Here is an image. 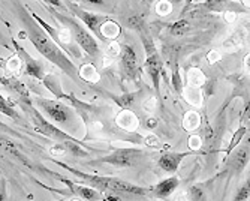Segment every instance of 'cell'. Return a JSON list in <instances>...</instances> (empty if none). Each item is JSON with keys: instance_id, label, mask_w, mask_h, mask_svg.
Segmentation results:
<instances>
[{"instance_id": "12", "label": "cell", "mask_w": 250, "mask_h": 201, "mask_svg": "<svg viewBox=\"0 0 250 201\" xmlns=\"http://www.w3.org/2000/svg\"><path fill=\"white\" fill-rule=\"evenodd\" d=\"M12 44L15 45V50H17V56L21 59L22 65H24V74L32 77V78H36V80H43L45 78V74H43V65L36 60L35 57H32L24 48H22L20 44L12 39Z\"/></svg>"}, {"instance_id": "18", "label": "cell", "mask_w": 250, "mask_h": 201, "mask_svg": "<svg viewBox=\"0 0 250 201\" xmlns=\"http://www.w3.org/2000/svg\"><path fill=\"white\" fill-rule=\"evenodd\" d=\"M206 83V75L199 68H190L188 71V87L201 89Z\"/></svg>"}, {"instance_id": "30", "label": "cell", "mask_w": 250, "mask_h": 201, "mask_svg": "<svg viewBox=\"0 0 250 201\" xmlns=\"http://www.w3.org/2000/svg\"><path fill=\"white\" fill-rule=\"evenodd\" d=\"M189 147L192 149V152H196L198 149L202 147V137L201 135H196V134H192L189 137V141H188Z\"/></svg>"}, {"instance_id": "25", "label": "cell", "mask_w": 250, "mask_h": 201, "mask_svg": "<svg viewBox=\"0 0 250 201\" xmlns=\"http://www.w3.org/2000/svg\"><path fill=\"white\" fill-rule=\"evenodd\" d=\"M0 113L6 114L8 117H12L14 120H20L21 119V116L14 110V105H11L6 101V98H3L2 95H0Z\"/></svg>"}, {"instance_id": "32", "label": "cell", "mask_w": 250, "mask_h": 201, "mask_svg": "<svg viewBox=\"0 0 250 201\" xmlns=\"http://www.w3.org/2000/svg\"><path fill=\"white\" fill-rule=\"evenodd\" d=\"M120 51H122L120 44H119V42H116V41H112V42L109 44L108 54H109L111 57H117V56H120Z\"/></svg>"}, {"instance_id": "5", "label": "cell", "mask_w": 250, "mask_h": 201, "mask_svg": "<svg viewBox=\"0 0 250 201\" xmlns=\"http://www.w3.org/2000/svg\"><path fill=\"white\" fill-rule=\"evenodd\" d=\"M35 105H38L47 117H50L57 125H67L71 120L74 122L75 114L69 105L63 104L57 99H48V98H35Z\"/></svg>"}, {"instance_id": "26", "label": "cell", "mask_w": 250, "mask_h": 201, "mask_svg": "<svg viewBox=\"0 0 250 201\" xmlns=\"http://www.w3.org/2000/svg\"><path fill=\"white\" fill-rule=\"evenodd\" d=\"M172 87H174V90L177 95H181L183 93V89H185V84H183V80H181V75H180V68H178V65L175 63L172 66Z\"/></svg>"}, {"instance_id": "35", "label": "cell", "mask_w": 250, "mask_h": 201, "mask_svg": "<svg viewBox=\"0 0 250 201\" xmlns=\"http://www.w3.org/2000/svg\"><path fill=\"white\" fill-rule=\"evenodd\" d=\"M144 126H146L147 129H150V131L156 129V128H157V119H156V117H147V119L144 120Z\"/></svg>"}, {"instance_id": "14", "label": "cell", "mask_w": 250, "mask_h": 201, "mask_svg": "<svg viewBox=\"0 0 250 201\" xmlns=\"http://www.w3.org/2000/svg\"><path fill=\"white\" fill-rule=\"evenodd\" d=\"M192 153H195V152H183V153L168 152V153H164L157 161V167L164 171H167V173H177L181 161H183L185 158H188V156H190Z\"/></svg>"}, {"instance_id": "41", "label": "cell", "mask_w": 250, "mask_h": 201, "mask_svg": "<svg viewBox=\"0 0 250 201\" xmlns=\"http://www.w3.org/2000/svg\"><path fill=\"white\" fill-rule=\"evenodd\" d=\"M244 63H246V68L249 66V54H246V59H244Z\"/></svg>"}, {"instance_id": "16", "label": "cell", "mask_w": 250, "mask_h": 201, "mask_svg": "<svg viewBox=\"0 0 250 201\" xmlns=\"http://www.w3.org/2000/svg\"><path fill=\"white\" fill-rule=\"evenodd\" d=\"M116 122L123 131H127V132L136 131V128L140 125L138 117H136V114L132 110H122L116 117Z\"/></svg>"}, {"instance_id": "15", "label": "cell", "mask_w": 250, "mask_h": 201, "mask_svg": "<svg viewBox=\"0 0 250 201\" xmlns=\"http://www.w3.org/2000/svg\"><path fill=\"white\" fill-rule=\"evenodd\" d=\"M180 186V179L177 176L164 179V180L159 182L153 189V195H156L157 198H168L174 194V191Z\"/></svg>"}, {"instance_id": "22", "label": "cell", "mask_w": 250, "mask_h": 201, "mask_svg": "<svg viewBox=\"0 0 250 201\" xmlns=\"http://www.w3.org/2000/svg\"><path fill=\"white\" fill-rule=\"evenodd\" d=\"M183 95L186 98V101L189 104H192L193 107H199L202 104V93L201 89H195V87H185L183 89Z\"/></svg>"}, {"instance_id": "8", "label": "cell", "mask_w": 250, "mask_h": 201, "mask_svg": "<svg viewBox=\"0 0 250 201\" xmlns=\"http://www.w3.org/2000/svg\"><path fill=\"white\" fill-rule=\"evenodd\" d=\"M56 165H59V167H62V168H64V170H67L71 174H74L75 177H78L81 182H78L80 185H84V186H88V188H93V189H96V191H99V192H108V189H109V185H111V180H112V177H106V176H96V174H87V173H83V171H80V170H75V168H72L71 165H67V164H64V162H60V161H57V159H51Z\"/></svg>"}, {"instance_id": "28", "label": "cell", "mask_w": 250, "mask_h": 201, "mask_svg": "<svg viewBox=\"0 0 250 201\" xmlns=\"http://www.w3.org/2000/svg\"><path fill=\"white\" fill-rule=\"evenodd\" d=\"M6 69L11 72V74H15L18 75L22 69V62L18 56H12L8 62H6Z\"/></svg>"}, {"instance_id": "19", "label": "cell", "mask_w": 250, "mask_h": 201, "mask_svg": "<svg viewBox=\"0 0 250 201\" xmlns=\"http://www.w3.org/2000/svg\"><path fill=\"white\" fill-rule=\"evenodd\" d=\"M199 125H201V116H199L198 111H195V110L188 111V113L185 114V117H183V129L188 131V132H192Z\"/></svg>"}, {"instance_id": "20", "label": "cell", "mask_w": 250, "mask_h": 201, "mask_svg": "<svg viewBox=\"0 0 250 201\" xmlns=\"http://www.w3.org/2000/svg\"><path fill=\"white\" fill-rule=\"evenodd\" d=\"M80 78L84 81V83H96L99 80V75H98V71H96V66L92 65V63H85L81 71L78 72Z\"/></svg>"}, {"instance_id": "6", "label": "cell", "mask_w": 250, "mask_h": 201, "mask_svg": "<svg viewBox=\"0 0 250 201\" xmlns=\"http://www.w3.org/2000/svg\"><path fill=\"white\" fill-rule=\"evenodd\" d=\"M30 14H32V17L35 18L36 23L43 29V32L47 33L62 50H66L67 53L72 54V56L77 57V59L81 57L80 47H78V45H74V44H72V35H71V32L67 30L66 27H59V29H56V27L50 26L45 20H42L41 17H38L36 14H33V12H30Z\"/></svg>"}, {"instance_id": "40", "label": "cell", "mask_w": 250, "mask_h": 201, "mask_svg": "<svg viewBox=\"0 0 250 201\" xmlns=\"http://www.w3.org/2000/svg\"><path fill=\"white\" fill-rule=\"evenodd\" d=\"M175 201H188V197H186V194L185 192H181L177 198H175Z\"/></svg>"}, {"instance_id": "4", "label": "cell", "mask_w": 250, "mask_h": 201, "mask_svg": "<svg viewBox=\"0 0 250 201\" xmlns=\"http://www.w3.org/2000/svg\"><path fill=\"white\" fill-rule=\"evenodd\" d=\"M144 152L141 149L136 147H119L116 150H112L111 153L98 158L92 162H88L90 165H96V164H109L116 168H129L133 167L143 158Z\"/></svg>"}, {"instance_id": "29", "label": "cell", "mask_w": 250, "mask_h": 201, "mask_svg": "<svg viewBox=\"0 0 250 201\" xmlns=\"http://www.w3.org/2000/svg\"><path fill=\"white\" fill-rule=\"evenodd\" d=\"M154 9L159 15H169L172 11V5L169 2H159Z\"/></svg>"}, {"instance_id": "10", "label": "cell", "mask_w": 250, "mask_h": 201, "mask_svg": "<svg viewBox=\"0 0 250 201\" xmlns=\"http://www.w3.org/2000/svg\"><path fill=\"white\" fill-rule=\"evenodd\" d=\"M223 162L226 164V167L223 168L222 176L223 174H228V177L240 176L249 162V141L246 140L243 144H238V147H235Z\"/></svg>"}, {"instance_id": "37", "label": "cell", "mask_w": 250, "mask_h": 201, "mask_svg": "<svg viewBox=\"0 0 250 201\" xmlns=\"http://www.w3.org/2000/svg\"><path fill=\"white\" fill-rule=\"evenodd\" d=\"M47 3H48V6L53 5V6L59 8V9H63V5H62L60 2H57V0H47Z\"/></svg>"}, {"instance_id": "39", "label": "cell", "mask_w": 250, "mask_h": 201, "mask_svg": "<svg viewBox=\"0 0 250 201\" xmlns=\"http://www.w3.org/2000/svg\"><path fill=\"white\" fill-rule=\"evenodd\" d=\"M235 18V12H226L225 14V20L226 21H232Z\"/></svg>"}, {"instance_id": "2", "label": "cell", "mask_w": 250, "mask_h": 201, "mask_svg": "<svg viewBox=\"0 0 250 201\" xmlns=\"http://www.w3.org/2000/svg\"><path fill=\"white\" fill-rule=\"evenodd\" d=\"M53 15L60 21L62 26L66 27L67 30L71 32L74 41L77 42V45L90 57H98L99 56V44L96 41V38L90 33L78 20L72 18V17H67L63 14H59L56 11H53Z\"/></svg>"}, {"instance_id": "27", "label": "cell", "mask_w": 250, "mask_h": 201, "mask_svg": "<svg viewBox=\"0 0 250 201\" xmlns=\"http://www.w3.org/2000/svg\"><path fill=\"white\" fill-rule=\"evenodd\" d=\"M249 195H250V182L247 179V180H244V183L237 189L232 201H249Z\"/></svg>"}, {"instance_id": "42", "label": "cell", "mask_w": 250, "mask_h": 201, "mask_svg": "<svg viewBox=\"0 0 250 201\" xmlns=\"http://www.w3.org/2000/svg\"><path fill=\"white\" fill-rule=\"evenodd\" d=\"M74 201H80V200H74Z\"/></svg>"}, {"instance_id": "24", "label": "cell", "mask_w": 250, "mask_h": 201, "mask_svg": "<svg viewBox=\"0 0 250 201\" xmlns=\"http://www.w3.org/2000/svg\"><path fill=\"white\" fill-rule=\"evenodd\" d=\"M189 29H190V23L188 20H177L175 23L169 26V33L172 36H183L186 32H189Z\"/></svg>"}, {"instance_id": "7", "label": "cell", "mask_w": 250, "mask_h": 201, "mask_svg": "<svg viewBox=\"0 0 250 201\" xmlns=\"http://www.w3.org/2000/svg\"><path fill=\"white\" fill-rule=\"evenodd\" d=\"M143 44H144V48H146V53H147L146 69H147V74L150 75L151 83H153L156 92L159 95V92H161V86H159V84H161V77L164 75V63H162L161 56L157 54L156 47H154V44H153L150 36L143 38Z\"/></svg>"}, {"instance_id": "34", "label": "cell", "mask_w": 250, "mask_h": 201, "mask_svg": "<svg viewBox=\"0 0 250 201\" xmlns=\"http://www.w3.org/2000/svg\"><path fill=\"white\" fill-rule=\"evenodd\" d=\"M156 107H157V99L156 98H148L144 102V110H147V111H154Z\"/></svg>"}, {"instance_id": "13", "label": "cell", "mask_w": 250, "mask_h": 201, "mask_svg": "<svg viewBox=\"0 0 250 201\" xmlns=\"http://www.w3.org/2000/svg\"><path fill=\"white\" fill-rule=\"evenodd\" d=\"M59 182H63L67 188H69L71 191H72V194H77L80 198H83V200H87V201H101L102 200V192H99V191H96V189H93V188H88V186H84V185H80V183H77V182H72V180H69V179H66V177H63V176H60V174H57V173H51Z\"/></svg>"}, {"instance_id": "3", "label": "cell", "mask_w": 250, "mask_h": 201, "mask_svg": "<svg viewBox=\"0 0 250 201\" xmlns=\"http://www.w3.org/2000/svg\"><path fill=\"white\" fill-rule=\"evenodd\" d=\"M20 105L27 111V114L30 116V120L35 125V129L39 134H42V135L48 137V138H53V140H57V141H62V143H64V141H78L77 138L69 135V134H66L63 129L57 128L56 125H53L51 122H48L47 119H45L41 114V111H38L35 108L32 101H29V102H20Z\"/></svg>"}, {"instance_id": "1", "label": "cell", "mask_w": 250, "mask_h": 201, "mask_svg": "<svg viewBox=\"0 0 250 201\" xmlns=\"http://www.w3.org/2000/svg\"><path fill=\"white\" fill-rule=\"evenodd\" d=\"M15 6L18 8L20 12V18L22 21L26 29V36L29 38V41L33 44V47L47 59L48 62H51L53 65L59 66V68L69 77L72 78L75 83L78 84H85L80 75H78V69L77 66L74 65V62L66 56V53L57 45V44L43 32V29L36 23L35 18L32 17L29 6L21 5V3H15Z\"/></svg>"}, {"instance_id": "31", "label": "cell", "mask_w": 250, "mask_h": 201, "mask_svg": "<svg viewBox=\"0 0 250 201\" xmlns=\"http://www.w3.org/2000/svg\"><path fill=\"white\" fill-rule=\"evenodd\" d=\"M144 146H147V147H153V149H159L162 144H161V141H159V138H157L156 135H153V134H150V135H147V137L144 138Z\"/></svg>"}, {"instance_id": "38", "label": "cell", "mask_w": 250, "mask_h": 201, "mask_svg": "<svg viewBox=\"0 0 250 201\" xmlns=\"http://www.w3.org/2000/svg\"><path fill=\"white\" fill-rule=\"evenodd\" d=\"M0 201H6V191H5V183H2V188H0Z\"/></svg>"}, {"instance_id": "11", "label": "cell", "mask_w": 250, "mask_h": 201, "mask_svg": "<svg viewBox=\"0 0 250 201\" xmlns=\"http://www.w3.org/2000/svg\"><path fill=\"white\" fill-rule=\"evenodd\" d=\"M122 51H120V65H122V71L123 74L133 80V81H140L141 78V68H140V62L136 57V53L133 48L127 44H120Z\"/></svg>"}, {"instance_id": "23", "label": "cell", "mask_w": 250, "mask_h": 201, "mask_svg": "<svg viewBox=\"0 0 250 201\" xmlns=\"http://www.w3.org/2000/svg\"><path fill=\"white\" fill-rule=\"evenodd\" d=\"M185 194L188 197V201H207V194L201 185L190 186Z\"/></svg>"}, {"instance_id": "21", "label": "cell", "mask_w": 250, "mask_h": 201, "mask_svg": "<svg viewBox=\"0 0 250 201\" xmlns=\"http://www.w3.org/2000/svg\"><path fill=\"white\" fill-rule=\"evenodd\" d=\"M246 134H247V126H240V128L234 132V137H232L231 143L228 144V147H226V150H225V158H223V161H225L226 158H228L229 153H231L235 147H238V144H241L243 138L246 137Z\"/></svg>"}, {"instance_id": "17", "label": "cell", "mask_w": 250, "mask_h": 201, "mask_svg": "<svg viewBox=\"0 0 250 201\" xmlns=\"http://www.w3.org/2000/svg\"><path fill=\"white\" fill-rule=\"evenodd\" d=\"M101 35H102L104 41H106V39L116 41V38L120 35V24L116 23L114 20H111V18H109L108 21H105V23L102 24V27H101Z\"/></svg>"}, {"instance_id": "33", "label": "cell", "mask_w": 250, "mask_h": 201, "mask_svg": "<svg viewBox=\"0 0 250 201\" xmlns=\"http://www.w3.org/2000/svg\"><path fill=\"white\" fill-rule=\"evenodd\" d=\"M67 150H66V147H64V144L63 143H59V144H56V146H53L51 149H50V153L53 155V156H60V155H64Z\"/></svg>"}, {"instance_id": "9", "label": "cell", "mask_w": 250, "mask_h": 201, "mask_svg": "<svg viewBox=\"0 0 250 201\" xmlns=\"http://www.w3.org/2000/svg\"><path fill=\"white\" fill-rule=\"evenodd\" d=\"M66 5H67V8L71 9V12L81 21V23H84V26H87L88 32H93L96 35V38L104 41V38L101 35V27H102V24L105 23V21L109 20L108 15H101V14L85 11L84 8H81L80 5L72 3V2H67Z\"/></svg>"}, {"instance_id": "36", "label": "cell", "mask_w": 250, "mask_h": 201, "mask_svg": "<svg viewBox=\"0 0 250 201\" xmlns=\"http://www.w3.org/2000/svg\"><path fill=\"white\" fill-rule=\"evenodd\" d=\"M207 59H208V62L210 63H214V62H217V60H220V54L217 53V51H210L208 53V56H207Z\"/></svg>"}]
</instances>
